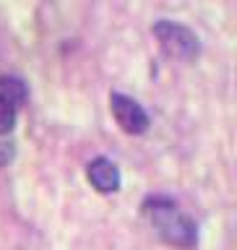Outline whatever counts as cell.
I'll use <instances>...</instances> for the list:
<instances>
[{
	"label": "cell",
	"mask_w": 237,
	"mask_h": 250,
	"mask_svg": "<svg viewBox=\"0 0 237 250\" xmlns=\"http://www.w3.org/2000/svg\"><path fill=\"white\" fill-rule=\"evenodd\" d=\"M144 214L149 224L156 229V234L175 248H193L198 240V229L195 222L188 214H183L175 203L167 198H151L144 203Z\"/></svg>",
	"instance_id": "cell-1"
},
{
	"label": "cell",
	"mask_w": 237,
	"mask_h": 250,
	"mask_svg": "<svg viewBox=\"0 0 237 250\" xmlns=\"http://www.w3.org/2000/svg\"><path fill=\"white\" fill-rule=\"evenodd\" d=\"M109 109H112L115 123L128 136H141V133L149 130V115L136 99L125 97V94H112L109 97Z\"/></svg>",
	"instance_id": "cell-3"
},
{
	"label": "cell",
	"mask_w": 237,
	"mask_h": 250,
	"mask_svg": "<svg viewBox=\"0 0 237 250\" xmlns=\"http://www.w3.org/2000/svg\"><path fill=\"white\" fill-rule=\"evenodd\" d=\"M154 37L159 39L162 50L175 60H193L198 58V37L188 26L175 21H156L154 23Z\"/></svg>",
	"instance_id": "cell-2"
},
{
	"label": "cell",
	"mask_w": 237,
	"mask_h": 250,
	"mask_svg": "<svg viewBox=\"0 0 237 250\" xmlns=\"http://www.w3.org/2000/svg\"><path fill=\"white\" fill-rule=\"evenodd\" d=\"M29 91H26V83L16 76H0V99L8 102L11 107L19 109L23 102H26Z\"/></svg>",
	"instance_id": "cell-5"
},
{
	"label": "cell",
	"mask_w": 237,
	"mask_h": 250,
	"mask_svg": "<svg viewBox=\"0 0 237 250\" xmlns=\"http://www.w3.org/2000/svg\"><path fill=\"white\" fill-rule=\"evenodd\" d=\"M16 128V107H11L8 102L0 99V136L11 133Z\"/></svg>",
	"instance_id": "cell-6"
},
{
	"label": "cell",
	"mask_w": 237,
	"mask_h": 250,
	"mask_svg": "<svg viewBox=\"0 0 237 250\" xmlns=\"http://www.w3.org/2000/svg\"><path fill=\"white\" fill-rule=\"evenodd\" d=\"M86 177H89V183L97 188L99 193H117L120 190V183H123L117 164L112 159H107V156L91 159L89 167H86Z\"/></svg>",
	"instance_id": "cell-4"
}]
</instances>
